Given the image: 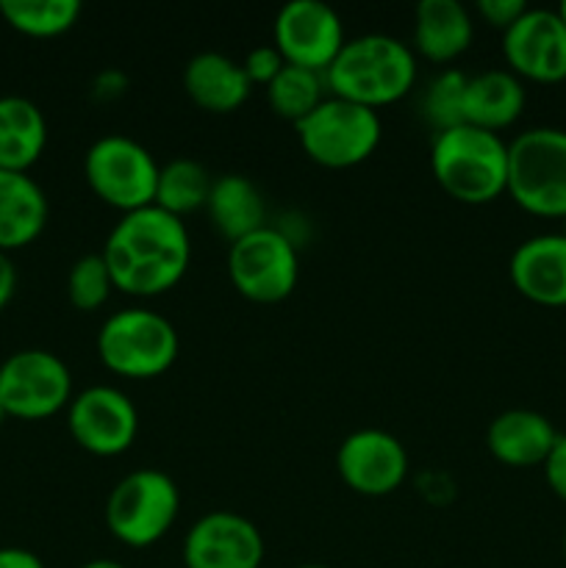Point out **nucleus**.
Instances as JSON below:
<instances>
[{
  "label": "nucleus",
  "instance_id": "5",
  "mask_svg": "<svg viewBox=\"0 0 566 568\" xmlns=\"http://www.w3.org/2000/svg\"><path fill=\"white\" fill-rule=\"evenodd\" d=\"M508 194L530 214L566 220L564 128H530L508 144Z\"/></svg>",
  "mask_w": 566,
  "mask_h": 568
},
{
  "label": "nucleus",
  "instance_id": "18",
  "mask_svg": "<svg viewBox=\"0 0 566 568\" xmlns=\"http://www.w3.org/2000/svg\"><path fill=\"white\" fill-rule=\"evenodd\" d=\"M50 205L28 172L0 170V253L22 250L42 236Z\"/></svg>",
  "mask_w": 566,
  "mask_h": 568
},
{
  "label": "nucleus",
  "instance_id": "31",
  "mask_svg": "<svg viewBox=\"0 0 566 568\" xmlns=\"http://www.w3.org/2000/svg\"><path fill=\"white\" fill-rule=\"evenodd\" d=\"M544 477L555 497L566 503V433H558V442L549 449L547 460H544Z\"/></svg>",
  "mask_w": 566,
  "mask_h": 568
},
{
  "label": "nucleus",
  "instance_id": "36",
  "mask_svg": "<svg viewBox=\"0 0 566 568\" xmlns=\"http://www.w3.org/2000/svg\"><path fill=\"white\" fill-rule=\"evenodd\" d=\"M6 416H9V414H6V408H3V399H0V425H3V422H6Z\"/></svg>",
  "mask_w": 566,
  "mask_h": 568
},
{
  "label": "nucleus",
  "instance_id": "27",
  "mask_svg": "<svg viewBox=\"0 0 566 568\" xmlns=\"http://www.w3.org/2000/svg\"><path fill=\"white\" fill-rule=\"evenodd\" d=\"M466 78L461 70H444L427 83L422 98V114L438 131H447L464 122V89Z\"/></svg>",
  "mask_w": 566,
  "mask_h": 568
},
{
  "label": "nucleus",
  "instance_id": "23",
  "mask_svg": "<svg viewBox=\"0 0 566 568\" xmlns=\"http://www.w3.org/2000/svg\"><path fill=\"white\" fill-rule=\"evenodd\" d=\"M205 211L216 231L231 244L266 225L264 194L250 178L236 175V172L214 178Z\"/></svg>",
  "mask_w": 566,
  "mask_h": 568
},
{
  "label": "nucleus",
  "instance_id": "25",
  "mask_svg": "<svg viewBox=\"0 0 566 568\" xmlns=\"http://www.w3.org/2000/svg\"><path fill=\"white\" fill-rule=\"evenodd\" d=\"M325 72L283 64V70L266 83V100L277 116L297 125L325 100Z\"/></svg>",
  "mask_w": 566,
  "mask_h": 568
},
{
  "label": "nucleus",
  "instance_id": "28",
  "mask_svg": "<svg viewBox=\"0 0 566 568\" xmlns=\"http://www.w3.org/2000/svg\"><path fill=\"white\" fill-rule=\"evenodd\" d=\"M111 292H114V281H111L103 255L87 253L72 264L70 277H67V294L78 311H98L111 297Z\"/></svg>",
  "mask_w": 566,
  "mask_h": 568
},
{
  "label": "nucleus",
  "instance_id": "11",
  "mask_svg": "<svg viewBox=\"0 0 566 568\" xmlns=\"http://www.w3.org/2000/svg\"><path fill=\"white\" fill-rule=\"evenodd\" d=\"M67 427L75 444L100 458L128 453L137 442L139 410L125 392L114 386H89L72 394Z\"/></svg>",
  "mask_w": 566,
  "mask_h": 568
},
{
  "label": "nucleus",
  "instance_id": "34",
  "mask_svg": "<svg viewBox=\"0 0 566 568\" xmlns=\"http://www.w3.org/2000/svg\"><path fill=\"white\" fill-rule=\"evenodd\" d=\"M81 568H125L122 564H117V560H105V558H100V560H89L87 566H81Z\"/></svg>",
  "mask_w": 566,
  "mask_h": 568
},
{
  "label": "nucleus",
  "instance_id": "6",
  "mask_svg": "<svg viewBox=\"0 0 566 568\" xmlns=\"http://www.w3.org/2000/svg\"><path fill=\"white\" fill-rule=\"evenodd\" d=\"M181 510V491L161 469L128 471L105 499V527L120 544L150 547L172 530Z\"/></svg>",
  "mask_w": 566,
  "mask_h": 568
},
{
  "label": "nucleus",
  "instance_id": "9",
  "mask_svg": "<svg viewBox=\"0 0 566 568\" xmlns=\"http://www.w3.org/2000/svg\"><path fill=\"white\" fill-rule=\"evenodd\" d=\"M228 275L242 297L253 303H281L297 286V247L286 233L264 225L231 244Z\"/></svg>",
  "mask_w": 566,
  "mask_h": 568
},
{
  "label": "nucleus",
  "instance_id": "2",
  "mask_svg": "<svg viewBox=\"0 0 566 568\" xmlns=\"http://www.w3.org/2000/svg\"><path fill=\"white\" fill-rule=\"evenodd\" d=\"M416 81L414 50L388 33H361L347 39L325 70L331 94L377 109L405 98Z\"/></svg>",
  "mask_w": 566,
  "mask_h": 568
},
{
  "label": "nucleus",
  "instance_id": "19",
  "mask_svg": "<svg viewBox=\"0 0 566 568\" xmlns=\"http://www.w3.org/2000/svg\"><path fill=\"white\" fill-rule=\"evenodd\" d=\"M183 89L200 109L228 114L250 98L253 83L244 67L231 55L203 50V53H194L183 67Z\"/></svg>",
  "mask_w": 566,
  "mask_h": 568
},
{
  "label": "nucleus",
  "instance_id": "33",
  "mask_svg": "<svg viewBox=\"0 0 566 568\" xmlns=\"http://www.w3.org/2000/svg\"><path fill=\"white\" fill-rule=\"evenodd\" d=\"M17 292V270L6 253H0V311L11 303Z\"/></svg>",
  "mask_w": 566,
  "mask_h": 568
},
{
  "label": "nucleus",
  "instance_id": "24",
  "mask_svg": "<svg viewBox=\"0 0 566 568\" xmlns=\"http://www.w3.org/2000/svg\"><path fill=\"white\" fill-rule=\"evenodd\" d=\"M214 178L200 161L194 159H172L159 170V183H155V203L170 214L183 216L192 211L205 209L211 197Z\"/></svg>",
  "mask_w": 566,
  "mask_h": 568
},
{
  "label": "nucleus",
  "instance_id": "12",
  "mask_svg": "<svg viewBox=\"0 0 566 568\" xmlns=\"http://www.w3.org/2000/svg\"><path fill=\"white\" fill-rule=\"evenodd\" d=\"M344 42L342 17L322 0H289L272 22V44L283 61L305 70L325 72Z\"/></svg>",
  "mask_w": 566,
  "mask_h": 568
},
{
  "label": "nucleus",
  "instance_id": "8",
  "mask_svg": "<svg viewBox=\"0 0 566 568\" xmlns=\"http://www.w3.org/2000/svg\"><path fill=\"white\" fill-rule=\"evenodd\" d=\"M159 170L153 153L125 133H105L83 155V175L92 192L122 214L155 203Z\"/></svg>",
  "mask_w": 566,
  "mask_h": 568
},
{
  "label": "nucleus",
  "instance_id": "39",
  "mask_svg": "<svg viewBox=\"0 0 566 568\" xmlns=\"http://www.w3.org/2000/svg\"><path fill=\"white\" fill-rule=\"evenodd\" d=\"M566 222V220H564ZM564 236H566V225H564Z\"/></svg>",
  "mask_w": 566,
  "mask_h": 568
},
{
  "label": "nucleus",
  "instance_id": "37",
  "mask_svg": "<svg viewBox=\"0 0 566 568\" xmlns=\"http://www.w3.org/2000/svg\"><path fill=\"white\" fill-rule=\"evenodd\" d=\"M297 568H327V566H316V564H309V566H297Z\"/></svg>",
  "mask_w": 566,
  "mask_h": 568
},
{
  "label": "nucleus",
  "instance_id": "26",
  "mask_svg": "<svg viewBox=\"0 0 566 568\" xmlns=\"http://www.w3.org/2000/svg\"><path fill=\"white\" fill-rule=\"evenodd\" d=\"M0 14L26 37H59L81 17L78 0H0Z\"/></svg>",
  "mask_w": 566,
  "mask_h": 568
},
{
  "label": "nucleus",
  "instance_id": "16",
  "mask_svg": "<svg viewBox=\"0 0 566 568\" xmlns=\"http://www.w3.org/2000/svg\"><path fill=\"white\" fill-rule=\"evenodd\" d=\"M511 283L538 305H566V236H530L511 255Z\"/></svg>",
  "mask_w": 566,
  "mask_h": 568
},
{
  "label": "nucleus",
  "instance_id": "32",
  "mask_svg": "<svg viewBox=\"0 0 566 568\" xmlns=\"http://www.w3.org/2000/svg\"><path fill=\"white\" fill-rule=\"evenodd\" d=\"M0 568H44V564L31 549L0 547Z\"/></svg>",
  "mask_w": 566,
  "mask_h": 568
},
{
  "label": "nucleus",
  "instance_id": "3",
  "mask_svg": "<svg viewBox=\"0 0 566 568\" xmlns=\"http://www.w3.org/2000/svg\"><path fill=\"white\" fill-rule=\"evenodd\" d=\"M431 170L449 197L469 205L492 203L508 192V144L499 133L461 122L436 133Z\"/></svg>",
  "mask_w": 566,
  "mask_h": 568
},
{
  "label": "nucleus",
  "instance_id": "17",
  "mask_svg": "<svg viewBox=\"0 0 566 568\" xmlns=\"http://www.w3.org/2000/svg\"><path fill=\"white\" fill-rule=\"evenodd\" d=\"M558 442V430L544 414L530 408L503 410L492 419L486 433L488 453L505 466L527 469V466H544L549 449Z\"/></svg>",
  "mask_w": 566,
  "mask_h": 568
},
{
  "label": "nucleus",
  "instance_id": "1",
  "mask_svg": "<svg viewBox=\"0 0 566 568\" xmlns=\"http://www.w3.org/2000/svg\"><path fill=\"white\" fill-rule=\"evenodd\" d=\"M114 288L133 297H155L178 286L192 261V242L181 216L144 205L122 214L103 244Z\"/></svg>",
  "mask_w": 566,
  "mask_h": 568
},
{
  "label": "nucleus",
  "instance_id": "38",
  "mask_svg": "<svg viewBox=\"0 0 566 568\" xmlns=\"http://www.w3.org/2000/svg\"><path fill=\"white\" fill-rule=\"evenodd\" d=\"M564 558H566V532H564Z\"/></svg>",
  "mask_w": 566,
  "mask_h": 568
},
{
  "label": "nucleus",
  "instance_id": "13",
  "mask_svg": "<svg viewBox=\"0 0 566 568\" xmlns=\"http://www.w3.org/2000/svg\"><path fill=\"white\" fill-rule=\"evenodd\" d=\"M264 538L259 527L233 510H211L183 538L186 568H261Z\"/></svg>",
  "mask_w": 566,
  "mask_h": 568
},
{
  "label": "nucleus",
  "instance_id": "22",
  "mask_svg": "<svg viewBox=\"0 0 566 568\" xmlns=\"http://www.w3.org/2000/svg\"><path fill=\"white\" fill-rule=\"evenodd\" d=\"M48 120L33 100L20 94L0 98V170L28 172L44 153Z\"/></svg>",
  "mask_w": 566,
  "mask_h": 568
},
{
  "label": "nucleus",
  "instance_id": "35",
  "mask_svg": "<svg viewBox=\"0 0 566 568\" xmlns=\"http://www.w3.org/2000/svg\"><path fill=\"white\" fill-rule=\"evenodd\" d=\"M555 11H558V14H560V20H564V22H566V0H564V3H560V6H558V9H555Z\"/></svg>",
  "mask_w": 566,
  "mask_h": 568
},
{
  "label": "nucleus",
  "instance_id": "29",
  "mask_svg": "<svg viewBox=\"0 0 566 568\" xmlns=\"http://www.w3.org/2000/svg\"><path fill=\"white\" fill-rule=\"evenodd\" d=\"M283 64H286V61H283L281 50H277L275 44H259V48L250 50L242 61L250 83H264V87L283 70Z\"/></svg>",
  "mask_w": 566,
  "mask_h": 568
},
{
  "label": "nucleus",
  "instance_id": "15",
  "mask_svg": "<svg viewBox=\"0 0 566 568\" xmlns=\"http://www.w3.org/2000/svg\"><path fill=\"white\" fill-rule=\"evenodd\" d=\"M503 53L511 72L538 83L566 78V22L555 9H527L503 31Z\"/></svg>",
  "mask_w": 566,
  "mask_h": 568
},
{
  "label": "nucleus",
  "instance_id": "10",
  "mask_svg": "<svg viewBox=\"0 0 566 568\" xmlns=\"http://www.w3.org/2000/svg\"><path fill=\"white\" fill-rule=\"evenodd\" d=\"M0 399L17 419H48L70 405L72 375L50 349H17L0 364Z\"/></svg>",
  "mask_w": 566,
  "mask_h": 568
},
{
  "label": "nucleus",
  "instance_id": "30",
  "mask_svg": "<svg viewBox=\"0 0 566 568\" xmlns=\"http://www.w3.org/2000/svg\"><path fill=\"white\" fill-rule=\"evenodd\" d=\"M477 11H481V17L488 26L499 28V31H508V28L525 14L527 3L525 0H481V3H477Z\"/></svg>",
  "mask_w": 566,
  "mask_h": 568
},
{
  "label": "nucleus",
  "instance_id": "7",
  "mask_svg": "<svg viewBox=\"0 0 566 568\" xmlns=\"http://www.w3.org/2000/svg\"><path fill=\"white\" fill-rule=\"evenodd\" d=\"M311 161L344 170L370 159L381 144V116L375 109L327 94L305 120L294 125Z\"/></svg>",
  "mask_w": 566,
  "mask_h": 568
},
{
  "label": "nucleus",
  "instance_id": "14",
  "mask_svg": "<svg viewBox=\"0 0 566 568\" xmlns=\"http://www.w3.org/2000/svg\"><path fill=\"white\" fill-rule=\"evenodd\" d=\"M336 469L353 491L364 497H386L403 486L408 475V453L392 433L364 427L338 444Z\"/></svg>",
  "mask_w": 566,
  "mask_h": 568
},
{
  "label": "nucleus",
  "instance_id": "20",
  "mask_svg": "<svg viewBox=\"0 0 566 568\" xmlns=\"http://www.w3.org/2000/svg\"><path fill=\"white\" fill-rule=\"evenodd\" d=\"M527 103L522 78L511 70H483L466 78L464 122L483 131H503L514 125Z\"/></svg>",
  "mask_w": 566,
  "mask_h": 568
},
{
  "label": "nucleus",
  "instance_id": "4",
  "mask_svg": "<svg viewBox=\"0 0 566 568\" xmlns=\"http://www.w3.org/2000/svg\"><path fill=\"white\" fill-rule=\"evenodd\" d=\"M178 331L164 314L150 308H125L100 325L98 355L114 375L150 381L175 364Z\"/></svg>",
  "mask_w": 566,
  "mask_h": 568
},
{
  "label": "nucleus",
  "instance_id": "21",
  "mask_svg": "<svg viewBox=\"0 0 566 568\" xmlns=\"http://www.w3.org/2000/svg\"><path fill=\"white\" fill-rule=\"evenodd\" d=\"M475 37V26L458 0H422L414 11V44L425 59L453 61Z\"/></svg>",
  "mask_w": 566,
  "mask_h": 568
}]
</instances>
